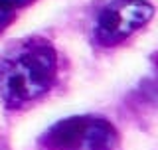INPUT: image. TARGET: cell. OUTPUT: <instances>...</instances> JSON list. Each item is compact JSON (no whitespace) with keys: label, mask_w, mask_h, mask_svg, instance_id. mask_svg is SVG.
Instances as JSON below:
<instances>
[{"label":"cell","mask_w":158,"mask_h":150,"mask_svg":"<svg viewBox=\"0 0 158 150\" xmlns=\"http://www.w3.org/2000/svg\"><path fill=\"white\" fill-rule=\"evenodd\" d=\"M57 77V53L48 40L20 42L0 57V97L6 107L18 109L38 101Z\"/></svg>","instance_id":"obj_1"},{"label":"cell","mask_w":158,"mask_h":150,"mask_svg":"<svg viewBox=\"0 0 158 150\" xmlns=\"http://www.w3.org/2000/svg\"><path fill=\"white\" fill-rule=\"evenodd\" d=\"M117 144V128L107 119L91 115L59 121L40 138L46 150H115Z\"/></svg>","instance_id":"obj_2"},{"label":"cell","mask_w":158,"mask_h":150,"mask_svg":"<svg viewBox=\"0 0 158 150\" xmlns=\"http://www.w3.org/2000/svg\"><path fill=\"white\" fill-rule=\"evenodd\" d=\"M154 16L146 0H111L99 12L93 26V40L101 48H115L132 38Z\"/></svg>","instance_id":"obj_3"},{"label":"cell","mask_w":158,"mask_h":150,"mask_svg":"<svg viewBox=\"0 0 158 150\" xmlns=\"http://www.w3.org/2000/svg\"><path fill=\"white\" fill-rule=\"evenodd\" d=\"M14 18H16V14H14V10H8V8H2L0 6V34L6 30L10 24L14 22Z\"/></svg>","instance_id":"obj_4"},{"label":"cell","mask_w":158,"mask_h":150,"mask_svg":"<svg viewBox=\"0 0 158 150\" xmlns=\"http://www.w3.org/2000/svg\"><path fill=\"white\" fill-rule=\"evenodd\" d=\"M32 0H0V6L2 8H8V10H16V8H22V6H28Z\"/></svg>","instance_id":"obj_5"}]
</instances>
